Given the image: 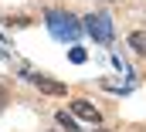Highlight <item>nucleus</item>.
<instances>
[{"instance_id":"nucleus-5","label":"nucleus","mask_w":146,"mask_h":132,"mask_svg":"<svg viewBox=\"0 0 146 132\" xmlns=\"http://www.w3.org/2000/svg\"><path fill=\"white\" fill-rule=\"evenodd\" d=\"M129 44H133V51L146 54V34H133V37H129Z\"/></svg>"},{"instance_id":"nucleus-4","label":"nucleus","mask_w":146,"mask_h":132,"mask_svg":"<svg viewBox=\"0 0 146 132\" xmlns=\"http://www.w3.org/2000/svg\"><path fill=\"white\" fill-rule=\"evenodd\" d=\"M34 85L44 92V95H61V92H65V85H58L54 78H44V75H34Z\"/></svg>"},{"instance_id":"nucleus-3","label":"nucleus","mask_w":146,"mask_h":132,"mask_svg":"<svg viewBox=\"0 0 146 132\" xmlns=\"http://www.w3.org/2000/svg\"><path fill=\"white\" fill-rule=\"evenodd\" d=\"M72 112L82 119V122H99V119H102V115L95 112V105H92V102H72Z\"/></svg>"},{"instance_id":"nucleus-1","label":"nucleus","mask_w":146,"mask_h":132,"mask_svg":"<svg viewBox=\"0 0 146 132\" xmlns=\"http://www.w3.org/2000/svg\"><path fill=\"white\" fill-rule=\"evenodd\" d=\"M48 27H51V34H54L58 41H75V37L82 34V24H78L75 17H68V14H58V10L48 14Z\"/></svg>"},{"instance_id":"nucleus-2","label":"nucleus","mask_w":146,"mask_h":132,"mask_svg":"<svg viewBox=\"0 0 146 132\" xmlns=\"http://www.w3.org/2000/svg\"><path fill=\"white\" fill-rule=\"evenodd\" d=\"M85 27L92 31V37H95V41H102V44L112 37V34H109V20H106V17H88V20H85Z\"/></svg>"},{"instance_id":"nucleus-8","label":"nucleus","mask_w":146,"mask_h":132,"mask_svg":"<svg viewBox=\"0 0 146 132\" xmlns=\"http://www.w3.org/2000/svg\"><path fill=\"white\" fill-rule=\"evenodd\" d=\"M3 102H7V92H3V85H0V108H3Z\"/></svg>"},{"instance_id":"nucleus-6","label":"nucleus","mask_w":146,"mask_h":132,"mask_svg":"<svg viewBox=\"0 0 146 132\" xmlns=\"http://www.w3.org/2000/svg\"><path fill=\"white\" fill-rule=\"evenodd\" d=\"M68 58H72L75 65H82V61H85V51H82V48H72V54H68Z\"/></svg>"},{"instance_id":"nucleus-7","label":"nucleus","mask_w":146,"mask_h":132,"mask_svg":"<svg viewBox=\"0 0 146 132\" xmlns=\"http://www.w3.org/2000/svg\"><path fill=\"white\" fill-rule=\"evenodd\" d=\"M58 122H61V125H65V129H68V132H75V129H78V125H75L72 119H68V115H61V112H58Z\"/></svg>"}]
</instances>
